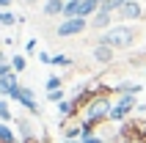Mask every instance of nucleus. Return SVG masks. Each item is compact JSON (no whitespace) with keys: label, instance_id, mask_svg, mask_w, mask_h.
Wrapping results in <instances>:
<instances>
[{"label":"nucleus","instance_id":"21","mask_svg":"<svg viewBox=\"0 0 146 143\" xmlns=\"http://www.w3.org/2000/svg\"><path fill=\"white\" fill-rule=\"evenodd\" d=\"M0 121H3V124H8V121H11V107H8L6 99H0Z\"/></svg>","mask_w":146,"mask_h":143},{"label":"nucleus","instance_id":"13","mask_svg":"<svg viewBox=\"0 0 146 143\" xmlns=\"http://www.w3.org/2000/svg\"><path fill=\"white\" fill-rule=\"evenodd\" d=\"M64 6H66V0H47L44 3V17H64Z\"/></svg>","mask_w":146,"mask_h":143},{"label":"nucleus","instance_id":"26","mask_svg":"<svg viewBox=\"0 0 146 143\" xmlns=\"http://www.w3.org/2000/svg\"><path fill=\"white\" fill-rule=\"evenodd\" d=\"M11 72H14L11 64H0V77H6V74H11Z\"/></svg>","mask_w":146,"mask_h":143},{"label":"nucleus","instance_id":"27","mask_svg":"<svg viewBox=\"0 0 146 143\" xmlns=\"http://www.w3.org/2000/svg\"><path fill=\"white\" fill-rule=\"evenodd\" d=\"M36 44H39V41H36V39H31L28 44H25V52H36Z\"/></svg>","mask_w":146,"mask_h":143},{"label":"nucleus","instance_id":"34","mask_svg":"<svg viewBox=\"0 0 146 143\" xmlns=\"http://www.w3.org/2000/svg\"><path fill=\"white\" fill-rule=\"evenodd\" d=\"M99 3H105V0H99Z\"/></svg>","mask_w":146,"mask_h":143},{"label":"nucleus","instance_id":"32","mask_svg":"<svg viewBox=\"0 0 146 143\" xmlns=\"http://www.w3.org/2000/svg\"><path fill=\"white\" fill-rule=\"evenodd\" d=\"M138 110H143V113H146V105H143V107H141V105H138Z\"/></svg>","mask_w":146,"mask_h":143},{"label":"nucleus","instance_id":"29","mask_svg":"<svg viewBox=\"0 0 146 143\" xmlns=\"http://www.w3.org/2000/svg\"><path fill=\"white\" fill-rule=\"evenodd\" d=\"M80 143H105V140H102V138H97V135H94V138H83Z\"/></svg>","mask_w":146,"mask_h":143},{"label":"nucleus","instance_id":"28","mask_svg":"<svg viewBox=\"0 0 146 143\" xmlns=\"http://www.w3.org/2000/svg\"><path fill=\"white\" fill-rule=\"evenodd\" d=\"M39 61L41 64H52V55H50V52H39Z\"/></svg>","mask_w":146,"mask_h":143},{"label":"nucleus","instance_id":"30","mask_svg":"<svg viewBox=\"0 0 146 143\" xmlns=\"http://www.w3.org/2000/svg\"><path fill=\"white\" fill-rule=\"evenodd\" d=\"M11 6V0H0V8H8Z\"/></svg>","mask_w":146,"mask_h":143},{"label":"nucleus","instance_id":"14","mask_svg":"<svg viewBox=\"0 0 146 143\" xmlns=\"http://www.w3.org/2000/svg\"><path fill=\"white\" fill-rule=\"evenodd\" d=\"M113 91H116L119 96H135V94L143 91V85H138V83H119Z\"/></svg>","mask_w":146,"mask_h":143},{"label":"nucleus","instance_id":"22","mask_svg":"<svg viewBox=\"0 0 146 143\" xmlns=\"http://www.w3.org/2000/svg\"><path fill=\"white\" fill-rule=\"evenodd\" d=\"M61 85H64V80L58 77V74H52V77L47 80V94H50V91H58Z\"/></svg>","mask_w":146,"mask_h":143},{"label":"nucleus","instance_id":"24","mask_svg":"<svg viewBox=\"0 0 146 143\" xmlns=\"http://www.w3.org/2000/svg\"><path fill=\"white\" fill-rule=\"evenodd\" d=\"M47 99H50V102H55V105H61V102H64V88H58V91H50Z\"/></svg>","mask_w":146,"mask_h":143},{"label":"nucleus","instance_id":"16","mask_svg":"<svg viewBox=\"0 0 146 143\" xmlns=\"http://www.w3.org/2000/svg\"><path fill=\"white\" fill-rule=\"evenodd\" d=\"M80 6H83V0H66L64 19H74V17H80Z\"/></svg>","mask_w":146,"mask_h":143},{"label":"nucleus","instance_id":"23","mask_svg":"<svg viewBox=\"0 0 146 143\" xmlns=\"http://www.w3.org/2000/svg\"><path fill=\"white\" fill-rule=\"evenodd\" d=\"M52 66H72L69 55H52Z\"/></svg>","mask_w":146,"mask_h":143},{"label":"nucleus","instance_id":"10","mask_svg":"<svg viewBox=\"0 0 146 143\" xmlns=\"http://www.w3.org/2000/svg\"><path fill=\"white\" fill-rule=\"evenodd\" d=\"M61 132H64V140H80V135H83L80 119H69V121H61Z\"/></svg>","mask_w":146,"mask_h":143},{"label":"nucleus","instance_id":"4","mask_svg":"<svg viewBox=\"0 0 146 143\" xmlns=\"http://www.w3.org/2000/svg\"><path fill=\"white\" fill-rule=\"evenodd\" d=\"M132 110H138V102H135V96H119L113 102V110L108 116V121H116V124H121L132 116Z\"/></svg>","mask_w":146,"mask_h":143},{"label":"nucleus","instance_id":"6","mask_svg":"<svg viewBox=\"0 0 146 143\" xmlns=\"http://www.w3.org/2000/svg\"><path fill=\"white\" fill-rule=\"evenodd\" d=\"M116 19H119V22H138V19H143V6H141L138 0H127V3L116 11Z\"/></svg>","mask_w":146,"mask_h":143},{"label":"nucleus","instance_id":"5","mask_svg":"<svg viewBox=\"0 0 146 143\" xmlns=\"http://www.w3.org/2000/svg\"><path fill=\"white\" fill-rule=\"evenodd\" d=\"M88 30V19L86 17H74V19H64V22L55 28V36L61 39H69V36H80V33Z\"/></svg>","mask_w":146,"mask_h":143},{"label":"nucleus","instance_id":"12","mask_svg":"<svg viewBox=\"0 0 146 143\" xmlns=\"http://www.w3.org/2000/svg\"><path fill=\"white\" fill-rule=\"evenodd\" d=\"M77 107H74L72 99H64V102L58 105V116H61V121H69V119H77Z\"/></svg>","mask_w":146,"mask_h":143},{"label":"nucleus","instance_id":"25","mask_svg":"<svg viewBox=\"0 0 146 143\" xmlns=\"http://www.w3.org/2000/svg\"><path fill=\"white\" fill-rule=\"evenodd\" d=\"M19 132H22V140H25V138H33L31 124H28V121H19Z\"/></svg>","mask_w":146,"mask_h":143},{"label":"nucleus","instance_id":"15","mask_svg":"<svg viewBox=\"0 0 146 143\" xmlns=\"http://www.w3.org/2000/svg\"><path fill=\"white\" fill-rule=\"evenodd\" d=\"M99 8H102V3H99V0H83V6H80V17L91 19V17L97 14Z\"/></svg>","mask_w":146,"mask_h":143},{"label":"nucleus","instance_id":"20","mask_svg":"<svg viewBox=\"0 0 146 143\" xmlns=\"http://www.w3.org/2000/svg\"><path fill=\"white\" fill-rule=\"evenodd\" d=\"M25 66H28V61H25V55H14L11 58V69L19 74V72H25Z\"/></svg>","mask_w":146,"mask_h":143},{"label":"nucleus","instance_id":"17","mask_svg":"<svg viewBox=\"0 0 146 143\" xmlns=\"http://www.w3.org/2000/svg\"><path fill=\"white\" fill-rule=\"evenodd\" d=\"M0 143H17V135L11 132L8 124H3V121H0Z\"/></svg>","mask_w":146,"mask_h":143},{"label":"nucleus","instance_id":"7","mask_svg":"<svg viewBox=\"0 0 146 143\" xmlns=\"http://www.w3.org/2000/svg\"><path fill=\"white\" fill-rule=\"evenodd\" d=\"M11 99H17V102L22 105L25 110H31V113H39V102H36V96H33V91L31 88H25V85H19V91H17Z\"/></svg>","mask_w":146,"mask_h":143},{"label":"nucleus","instance_id":"9","mask_svg":"<svg viewBox=\"0 0 146 143\" xmlns=\"http://www.w3.org/2000/svg\"><path fill=\"white\" fill-rule=\"evenodd\" d=\"M91 55H94V61H97V64H113L116 50L108 47V44H102V41H97V44H94V50H91Z\"/></svg>","mask_w":146,"mask_h":143},{"label":"nucleus","instance_id":"35","mask_svg":"<svg viewBox=\"0 0 146 143\" xmlns=\"http://www.w3.org/2000/svg\"><path fill=\"white\" fill-rule=\"evenodd\" d=\"M143 72H146V69H143Z\"/></svg>","mask_w":146,"mask_h":143},{"label":"nucleus","instance_id":"31","mask_svg":"<svg viewBox=\"0 0 146 143\" xmlns=\"http://www.w3.org/2000/svg\"><path fill=\"white\" fill-rule=\"evenodd\" d=\"M0 64H6V58H3V52H0Z\"/></svg>","mask_w":146,"mask_h":143},{"label":"nucleus","instance_id":"2","mask_svg":"<svg viewBox=\"0 0 146 143\" xmlns=\"http://www.w3.org/2000/svg\"><path fill=\"white\" fill-rule=\"evenodd\" d=\"M110 91L113 88H108V85H102L99 88V94L91 99L86 107H83V116L86 119H91V121H97L99 127L108 121V116H110V110H113V99H110Z\"/></svg>","mask_w":146,"mask_h":143},{"label":"nucleus","instance_id":"18","mask_svg":"<svg viewBox=\"0 0 146 143\" xmlns=\"http://www.w3.org/2000/svg\"><path fill=\"white\" fill-rule=\"evenodd\" d=\"M17 22H22V19H19V17H14L11 11H8V8H3V11H0V25L11 28V25H17Z\"/></svg>","mask_w":146,"mask_h":143},{"label":"nucleus","instance_id":"8","mask_svg":"<svg viewBox=\"0 0 146 143\" xmlns=\"http://www.w3.org/2000/svg\"><path fill=\"white\" fill-rule=\"evenodd\" d=\"M113 17H116V14H110V11H102V8H99L97 14L88 19V28H91V30H108V28H113Z\"/></svg>","mask_w":146,"mask_h":143},{"label":"nucleus","instance_id":"1","mask_svg":"<svg viewBox=\"0 0 146 143\" xmlns=\"http://www.w3.org/2000/svg\"><path fill=\"white\" fill-rule=\"evenodd\" d=\"M138 36H141V30L135 25L119 22V25H113V28H108V30L99 36V41L108 44V47H113V50H130L132 44L138 41Z\"/></svg>","mask_w":146,"mask_h":143},{"label":"nucleus","instance_id":"19","mask_svg":"<svg viewBox=\"0 0 146 143\" xmlns=\"http://www.w3.org/2000/svg\"><path fill=\"white\" fill-rule=\"evenodd\" d=\"M124 3H127V0H105V3H102V11H110V14H116V11H119Z\"/></svg>","mask_w":146,"mask_h":143},{"label":"nucleus","instance_id":"3","mask_svg":"<svg viewBox=\"0 0 146 143\" xmlns=\"http://www.w3.org/2000/svg\"><path fill=\"white\" fill-rule=\"evenodd\" d=\"M110 143H146V124L143 121H121V127L116 132V138Z\"/></svg>","mask_w":146,"mask_h":143},{"label":"nucleus","instance_id":"33","mask_svg":"<svg viewBox=\"0 0 146 143\" xmlns=\"http://www.w3.org/2000/svg\"><path fill=\"white\" fill-rule=\"evenodd\" d=\"M64 143H80V140H64Z\"/></svg>","mask_w":146,"mask_h":143},{"label":"nucleus","instance_id":"11","mask_svg":"<svg viewBox=\"0 0 146 143\" xmlns=\"http://www.w3.org/2000/svg\"><path fill=\"white\" fill-rule=\"evenodd\" d=\"M19 91V80H17V72L6 74V77H0V94L3 96H14Z\"/></svg>","mask_w":146,"mask_h":143}]
</instances>
